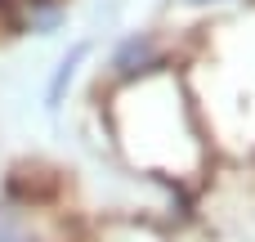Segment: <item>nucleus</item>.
Here are the masks:
<instances>
[{
  "label": "nucleus",
  "mask_w": 255,
  "mask_h": 242,
  "mask_svg": "<svg viewBox=\"0 0 255 242\" xmlns=\"http://www.w3.org/2000/svg\"><path fill=\"white\" fill-rule=\"evenodd\" d=\"M85 54H90V45H76V49L58 63V72H54V81H49V108H58V103H63V90H67V81L76 76V63H81Z\"/></svg>",
  "instance_id": "3"
},
{
  "label": "nucleus",
  "mask_w": 255,
  "mask_h": 242,
  "mask_svg": "<svg viewBox=\"0 0 255 242\" xmlns=\"http://www.w3.org/2000/svg\"><path fill=\"white\" fill-rule=\"evenodd\" d=\"M0 242H40V234L31 229L27 211H18V207L0 202Z\"/></svg>",
  "instance_id": "1"
},
{
  "label": "nucleus",
  "mask_w": 255,
  "mask_h": 242,
  "mask_svg": "<svg viewBox=\"0 0 255 242\" xmlns=\"http://www.w3.org/2000/svg\"><path fill=\"white\" fill-rule=\"evenodd\" d=\"M152 63H157V54H152V45H148V40H139V36H134V40H126V45H121V54H117V67H121L126 76L148 72Z\"/></svg>",
  "instance_id": "2"
}]
</instances>
